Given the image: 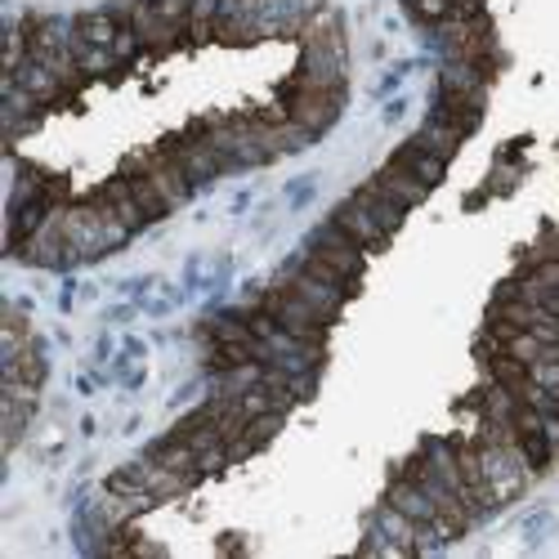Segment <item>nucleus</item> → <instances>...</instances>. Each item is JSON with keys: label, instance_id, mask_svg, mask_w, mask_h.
Returning <instances> with one entry per match:
<instances>
[{"label": "nucleus", "instance_id": "obj_1", "mask_svg": "<svg viewBox=\"0 0 559 559\" xmlns=\"http://www.w3.org/2000/svg\"><path fill=\"white\" fill-rule=\"evenodd\" d=\"M55 215H59V228H63V238H68L72 264H76V260H99V255L117 251V247L130 238V228H126L104 202H95V198L76 202V206L59 202Z\"/></svg>", "mask_w": 559, "mask_h": 559}, {"label": "nucleus", "instance_id": "obj_2", "mask_svg": "<svg viewBox=\"0 0 559 559\" xmlns=\"http://www.w3.org/2000/svg\"><path fill=\"white\" fill-rule=\"evenodd\" d=\"M277 104H283L287 121L305 126V130L318 139L322 130H332V121L341 117V108H345V90H318V85L292 76L283 90H277Z\"/></svg>", "mask_w": 559, "mask_h": 559}, {"label": "nucleus", "instance_id": "obj_3", "mask_svg": "<svg viewBox=\"0 0 559 559\" xmlns=\"http://www.w3.org/2000/svg\"><path fill=\"white\" fill-rule=\"evenodd\" d=\"M475 443H479V439H475ZM479 465H484V479H488L497 506L515 501V497L528 488V479H533V465H528V456H524L520 443H510V448H501V443H479Z\"/></svg>", "mask_w": 559, "mask_h": 559}, {"label": "nucleus", "instance_id": "obj_4", "mask_svg": "<svg viewBox=\"0 0 559 559\" xmlns=\"http://www.w3.org/2000/svg\"><path fill=\"white\" fill-rule=\"evenodd\" d=\"M260 309L277 322V328H287L292 336H300V341H313V345H322V332H328V322H322L292 287H283V283H277V287H269L264 296H260Z\"/></svg>", "mask_w": 559, "mask_h": 559}, {"label": "nucleus", "instance_id": "obj_5", "mask_svg": "<svg viewBox=\"0 0 559 559\" xmlns=\"http://www.w3.org/2000/svg\"><path fill=\"white\" fill-rule=\"evenodd\" d=\"M309 251L318 255V260H328L341 277H345V283L358 292V283H362V247L349 238V233L336 224V219H328V224H322V228H313V238H309Z\"/></svg>", "mask_w": 559, "mask_h": 559}, {"label": "nucleus", "instance_id": "obj_6", "mask_svg": "<svg viewBox=\"0 0 559 559\" xmlns=\"http://www.w3.org/2000/svg\"><path fill=\"white\" fill-rule=\"evenodd\" d=\"M277 283H283V287H292L322 322H328V328H332V322L341 318V309H345V300H349V292L345 287H336V283H328V277H318V273H309L300 260L283 273V277H277Z\"/></svg>", "mask_w": 559, "mask_h": 559}, {"label": "nucleus", "instance_id": "obj_7", "mask_svg": "<svg viewBox=\"0 0 559 559\" xmlns=\"http://www.w3.org/2000/svg\"><path fill=\"white\" fill-rule=\"evenodd\" d=\"M126 27L139 36V45H144V50H170V45L189 40V27H179V23L162 19L153 0H130V19H126Z\"/></svg>", "mask_w": 559, "mask_h": 559}, {"label": "nucleus", "instance_id": "obj_8", "mask_svg": "<svg viewBox=\"0 0 559 559\" xmlns=\"http://www.w3.org/2000/svg\"><path fill=\"white\" fill-rule=\"evenodd\" d=\"M14 255L27 260V264H40V269H63V264H72L68 238H63V228H59V215L50 211V219H45L36 233H27V238L14 247Z\"/></svg>", "mask_w": 559, "mask_h": 559}, {"label": "nucleus", "instance_id": "obj_9", "mask_svg": "<svg viewBox=\"0 0 559 559\" xmlns=\"http://www.w3.org/2000/svg\"><path fill=\"white\" fill-rule=\"evenodd\" d=\"M345 233H349V238L362 247V251H381L385 242H390V228H381V219L377 215H371L358 198H349V202H341L336 206V215H332Z\"/></svg>", "mask_w": 559, "mask_h": 559}, {"label": "nucleus", "instance_id": "obj_10", "mask_svg": "<svg viewBox=\"0 0 559 559\" xmlns=\"http://www.w3.org/2000/svg\"><path fill=\"white\" fill-rule=\"evenodd\" d=\"M5 81L23 85V90H27V95H32L40 108H45V104H59V99L68 95V85H63V81H59L50 68H45L36 55H27V59H23L14 72H5Z\"/></svg>", "mask_w": 559, "mask_h": 559}, {"label": "nucleus", "instance_id": "obj_11", "mask_svg": "<svg viewBox=\"0 0 559 559\" xmlns=\"http://www.w3.org/2000/svg\"><path fill=\"white\" fill-rule=\"evenodd\" d=\"M90 198H95V202H104V206H108V211H112V215H117V219H121V224H126L130 233L148 224V215H144V211H139V202H134V189H130V179H126V175L108 179V183H104V189H95V193H90Z\"/></svg>", "mask_w": 559, "mask_h": 559}, {"label": "nucleus", "instance_id": "obj_12", "mask_svg": "<svg viewBox=\"0 0 559 559\" xmlns=\"http://www.w3.org/2000/svg\"><path fill=\"white\" fill-rule=\"evenodd\" d=\"M367 528H377L399 555H416V520H407L399 506H390V501H381L377 506V515H371V524Z\"/></svg>", "mask_w": 559, "mask_h": 559}, {"label": "nucleus", "instance_id": "obj_13", "mask_svg": "<svg viewBox=\"0 0 559 559\" xmlns=\"http://www.w3.org/2000/svg\"><path fill=\"white\" fill-rule=\"evenodd\" d=\"M371 183H377L381 193H390V198H394L403 211L421 206V202H426V193H430L421 179L407 175V170H403V166H394V162H390V166H381V170H377V179H371Z\"/></svg>", "mask_w": 559, "mask_h": 559}, {"label": "nucleus", "instance_id": "obj_14", "mask_svg": "<svg viewBox=\"0 0 559 559\" xmlns=\"http://www.w3.org/2000/svg\"><path fill=\"white\" fill-rule=\"evenodd\" d=\"M385 501H390V506H399L403 515H407V520H416V524H430V520H439V506L430 501V492H426L421 484H412L407 475L390 484Z\"/></svg>", "mask_w": 559, "mask_h": 559}, {"label": "nucleus", "instance_id": "obj_15", "mask_svg": "<svg viewBox=\"0 0 559 559\" xmlns=\"http://www.w3.org/2000/svg\"><path fill=\"white\" fill-rule=\"evenodd\" d=\"M394 166H403L407 175H416V179H421L426 183V189H435V183L448 175V162L439 157V153H430V148H421V144H416V139H412V144H403L394 157H390Z\"/></svg>", "mask_w": 559, "mask_h": 559}, {"label": "nucleus", "instance_id": "obj_16", "mask_svg": "<svg viewBox=\"0 0 559 559\" xmlns=\"http://www.w3.org/2000/svg\"><path fill=\"white\" fill-rule=\"evenodd\" d=\"M416 144L430 148V153H439L443 162H452V157H456V148L465 144V130H461V126H452L448 117L430 112V117H426V126L416 130Z\"/></svg>", "mask_w": 559, "mask_h": 559}, {"label": "nucleus", "instance_id": "obj_17", "mask_svg": "<svg viewBox=\"0 0 559 559\" xmlns=\"http://www.w3.org/2000/svg\"><path fill=\"white\" fill-rule=\"evenodd\" d=\"M264 381V362H228L224 371H219V377H215V399H242L247 390H255Z\"/></svg>", "mask_w": 559, "mask_h": 559}, {"label": "nucleus", "instance_id": "obj_18", "mask_svg": "<svg viewBox=\"0 0 559 559\" xmlns=\"http://www.w3.org/2000/svg\"><path fill=\"white\" fill-rule=\"evenodd\" d=\"M148 452H153V456L166 465V471H175V475H189V479H202V461H198V452H193L189 443H183L179 435H170V439L153 443Z\"/></svg>", "mask_w": 559, "mask_h": 559}, {"label": "nucleus", "instance_id": "obj_19", "mask_svg": "<svg viewBox=\"0 0 559 559\" xmlns=\"http://www.w3.org/2000/svg\"><path fill=\"white\" fill-rule=\"evenodd\" d=\"M76 36L85 45H104V50H112L117 36H121V23L112 19V10H90L76 19Z\"/></svg>", "mask_w": 559, "mask_h": 559}, {"label": "nucleus", "instance_id": "obj_20", "mask_svg": "<svg viewBox=\"0 0 559 559\" xmlns=\"http://www.w3.org/2000/svg\"><path fill=\"white\" fill-rule=\"evenodd\" d=\"M72 55H76V63H81L85 81H95V76H112V72L121 68V59H117L112 50H104V45H85L81 36L72 40Z\"/></svg>", "mask_w": 559, "mask_h": 559}, {"label": "nucleus", "instance_id": "obj_21", "mask_svg": "<svg viewBox=\"0 0 559 559\" xmlns=\"http://www.w3.org/2000/svg\"><path fill=\"white\" fill-rule=\"evenodd\" d=\"M354 198H358V202H362L371 215H377V219H381V228H390V233H394V228L403 224V215H407V211H403V206H399L390 193H381V189H377V183H362V189H358Z\"/></svg>", "mask_w": 559, "mask_h": 559}, {"label": "nucleus", "instance_id": "obj_22", "mask_svg": "<svg viewBox=\"0 0 559 559\" xmlns=\"http://www.w3.org/2000/svg\"><path fill=\"white\" fill-rule=\"evenodd\" d=\"M130 189H134V202H139V211H144L148 215V224L153 219H166L175 206L162 198V189H157V183L148 179V175H130Z\"/></svg>", "mask_w": 559, "mask_h": 559}, {"label": "nucleus", "instance_id": "obj_23", "mask_svg": "<svg viewBox=\"0 0 559 559\" xmlns=\"http://www.w3.org/2000/svg\"><path fill=\"white\" fill-rule=\"evenodd\" d=\"M407 5H412V14H416V19L435 27L439 19H448V14L456 10V0H407Z\"/></svg>", "mask_w": 559, "mask_h": 559}]
</instances>
